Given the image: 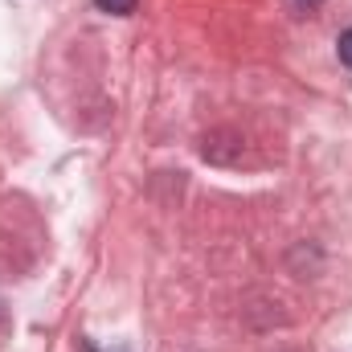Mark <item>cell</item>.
<instances>
[{"instance_id": "1", "label": "cell", "mask_w": 352, "mask_h": 352, "mask_svg": "<svg viewBox=\"0 0 352 352\" xmlns=\"http://www.w3.org/2000/svg\"><path fill=\"white\" fill-rule=\"evenodd\" d=\"M102 12H111V16H127V12H135V4L140 0H94Z\"/></svg>"}, {"instance_id": "2", "label": "cell", "mask_w": 352, "mask_h": 352, "mask_svg": "<svg viewBox=\"0 0 352 352\" xmlns=\"http://www.w3.org/2000/svg\"><path fill=\"white\" fill-rule=\"evenodd\" d=\"M336 54H340V62L352 70V29H344V33H340V41H336Z\"/></svg>"}]
</instances>
